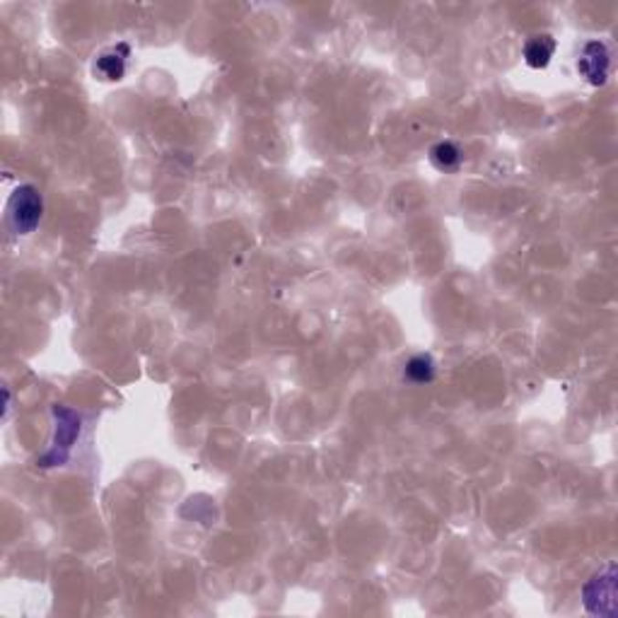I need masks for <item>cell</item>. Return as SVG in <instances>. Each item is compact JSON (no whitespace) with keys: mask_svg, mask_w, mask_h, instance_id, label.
I'll return each mask as SVG.
<instances>
[{"mask_svg":"<svg viewBox=\"0 0 618 618\" xmlns=\"http://www.w3.org/2000/svg\"><path fill=\"white\" fill-rule=\"evenodd\" d=\"M41 216H44V198H41L39 188L32 186V184H22V186L15 188L5 210L10 232L22 237L32 235L34 229L39 228Z\"/></svg>","mask_w":618,"mask_h":618,"instance_id":"obj_1","label":"cell"},{"mask_svg":"<svg viewBox=\"0 0 618 618\" xmlns=\"http://www.w3.org/2000/svg\"><path fill=\"white\" fill-rule=\"evenodd\" d=\"M54 440H51V447H48L37 464L41 469H51V466H63L73 452V444L80 435V416L75 410L66 409V406H54Z\"/></svg>","mask_w":618,"mask_h":618,"instance_id":"obj_2","label":"cell"},{"mask_svg":"<svg viewBox=\"0 0 618 618\" xmlns=\"http://www.w3.org/2000/svg\"><path fill=\"white\" fill-rule=\"evenodd\" d=\"M582 604L591 616H612L616 612V565L609 563L582 585Z\"/></svg>","mask_w":618,"mask_h":618,"instance_id":"obj_3","label":"cell"},{"mask_svg":"<svg viewBox=\"0 0 618 618\" xmlns=\"http://www.w3.org/2000/svg\"><path fill=\"white\" fill-rule=\"evenodd\" d=\"M578 70L580 75L590 82L591 88H602L609 80V73H612V51L606 47L604 41L591 39L582 47V54L578 59Z\"/></svg>","mask_w":618,"mask_h":618,"instance_id":"obj_4","label":"cell"},{"mask_svg":"<svg viewBox=\"0 0 618 618\" xmlns=\"http://www.w3.org/2000/svg\"><path fill=\"white\" fill-rule=\"evenodd\" d=\"M128 56H131V47L128 44H116V47L107 48V51H101L97 59H94V75L100 78V80L107 82H116L122 80L123 75H126V61Z\"/></svg>","mask_w":618,"mask_h":618,"instance_id":"obj_5","label":"cell"},{"mask_svg":"<svg viewBox=\"0 0 618 618\" xmlns=\"http://www.w3.org/2000/svg\"><path fill=\"white\" fill-rule=\"evenodd\" d=\"M553 54H556V39L551 34H537L527 39L525 48H522V56H525V63L534 70H541L551 63Z\"/></svg>","mask_w":618,"mask_h":618,"instance_id":"obj_6","label":"cell"},{"mask_svg":"<svg viewBox=\"0 0 618 618\" xmlns=\"http://www.w3.org/2000/svg\"><path fill=\"white\" fill-rule=\"evenodd\" d=\"M464 154L462 150H459L457 143L452 141H440L437 145H432L431 148V165L435 169H440V172H457L459 165H462Z\"/></svg>","mask_w":618,"mask_h":618,"instance_id":"obj_7","label":"cell"},{"mask_svg":"<svg viewBox=\"0 0 618 618\" xmlns=\"http://www.w3.org/2000/svg\"><path fill=\"white\" fill-rule=\"evenodd\" d=\"M435 360L431 356H413L409 363L403 365V379H409L410 384H431L435 379Z\"/></svg>","mask_w":618,"mask_h":618,"instance_id":"obj_8","label":"cell"},{"mask_svg":"<svg viewBox=\"0 0 618 618\" xmlns=\"http://www.w3.org/2000/svg\"><path fill=\"white\" fill-rule=\"evenodd\" d=\"M3 391H5V413H3V418L7 421V416H10V409H13V397H10V389H7V387Z\"/></svg>","mask_w":618,"mask_h":618,"instance_id":"obj_9","label":"cell"}]
</instances>
